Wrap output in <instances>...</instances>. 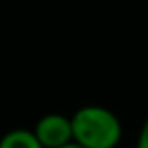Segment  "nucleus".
<instances>
[{
    "label": "nucleus",
    "instance_id": "obj_1",
    "mask_svg": "<svg viewBox=\"0 0 148 148\" xmlns=\"http://www.w3.org/2000/svg\"><path fill=\"white\" fill-rule=\"evenodd\" d=\"M73 142L81 148H116L122 140L120 118L103 106H83L71 116Z\"/></svg>",
    "mask_w": 148,
    "mask_h": 148
},
{
    "label": "nucleus",
    "instance_id": "obj_2",
    "mask_svg": "<svg viewBox=\"0 0 148 148\" xmlns=\"http://www.w3.org/2000/svg\"><path fill=\"white\" fill-rule=\"evenodd\" d=\"M37 140L43 148H61L73 142V126L71 118L63 114H47L33 128Z\"/></svg>",
    "mask_w": 148,
    "mask_h": 148
},
{
    "label": "nucleus",
    "instance_id": "obj_3",
    "mask_svg": "<svg viewBox=\"0 0 148 148\" xmlns=\"http://www.w3.org/2000/svg\"><path fill=\"white\" fill-rule=\"evenodd\" d=\"M0 148H43L33 130L14 128L0 138Z\"/></svg>",
    "mask_w": 148,
    "mask_h": 148
},
{
    "label": "nucleus",
    "instance_id": "obj_4",
    "mask_svg": "<svg viewBox=\"0 0 148 148\" xmlns=\"http://www.w3.org/2000/svg\"><path fill=\"white\" fill-rule=\"evenodd\" d=\"M136 148H148V118L144 120V124L140 128V134H138V140H136Z\"/></svg>",
    "mask_w": 148,
    "mask_h": 148
},
{
    "label": "nucleus",
    "instance_id": "obj_5",
    "mask_svg": "<svg viewBox=\"0 0 148 148\" xmlns=\"http://www.w3.org/2000/svg\"><path fill=\"white\" fill-rule=\"evenodd\" d=\"M61 148H81L79 144H75V142H71V144H67V146H61Z\"/></svg>",
    "mask_w": 148,
    "mask_h": 148
}]
</instances>
